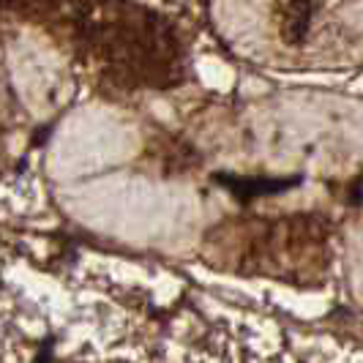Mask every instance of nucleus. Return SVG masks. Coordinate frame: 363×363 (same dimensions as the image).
I'll use <instances>...</instances> for the list:
<instances>
[{"mask_svg": "<svg viewBox=\"0 0 363 363\" xmlns=\"http://www.w3.org/2000/svg\"><path fill=\"white\" fill-rule=\"evenodd\" d=\"M123 85H169L183 52L172 25L128 0H0Z\"/></svg>", "mask_w": 363, "mask_h": 363, "instance_id": "obj_1", "label": "nucleus"}]
</instances>
